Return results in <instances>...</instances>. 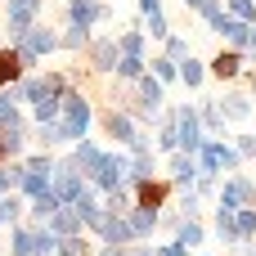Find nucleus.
I'll list each match as a JSON object with an SVG mask.
<instances>
[{
    "mask_svg": "<svg viewBox=\"0 0 256 256\" xmlns=\"http://www.w3.org/2000/svg\"><path fill=\"white\" fill-rule=\"evenodd\" d=\"M140 22H144V36H153V40H166V36H171V22H166V14H162V9L144 14Z\"/></svg>",
    "mask_w": 256,
    "mask_h": 256,
    "instance_id": "nucleus-38",
    "label": "nucleus"
},
{
    "mask_svg": "<svg viewBox=\"0 0 256 256\" xmlns=\"http://www.w3.org/2000/svg\"><path fill=\"white\" fill-rule=\"evenodd\" d=\"M68 22H76V27L112 22V4L108 0H68Z\"/></svg>",
    "mask_w": 256,
    "mask_h": 256,
    "instance_id": "nucleus-14",
    "label": "nucleus"
},
{
    "mask_svg": "<svg viewBox=\"0 0 256 256\" xmlns=\"http://www.w3.org/2000/svg\"><path fill=\"white\" fill-rule=\"evenodd\" d=\"M130 207H135V194H130V184H122V189L104 194V212H112V216H126Z\"/></svg>",
    "mask_w": 256,
    "mask_h": 256,
    "instance_id": "nucleus-35",
    "label": "nucleus"
},
{
    "mask_svg": "<svg viewBox=\"0 0 256 256\" xmlns=\"http://www.w3.org/2000/svg\"><path fill=\"white\" fill-rule=\"evenodd\" d=\"M104 248H135V238H130V225H126V216H112V212H104L99 216V225L90 230Z\"/></svg>",
    "mask_w": 256,
    "mask_h": 256,
    "instance_id": "nucleus-13",
    "label": "nucleus"
},
{
    "mask_svg": "<svg viewBox=\"0 0 256 256\" xmlns=\"http://www.w3.org/2000/svg\"><path fill=\"white\" fill-rule=\"evenodd\" d=\"M4 32H9V40L4 45H18L22 40V32L27 27H36L40 18H45V0H4Z\"/></svg>",
    "mask_w": 256,
    "mask_h": 256,
    "instance_id": "nucleus-5",
    "label": "nucleus"
},
{
    "mask_svg": "<svg viewBox=\"0 0 256 256\" xmlns=\"http://www.w3.org/2000/svg\"><path fill=\"white\" fill-rule=\"evenodd\" d=\"M248 50H256V22L248 27Z\"/></svg>",
    "mask_w": 256,
    "mask_h": 256,
    "instance_id": "nucleus-53",
    "label": "nucleus"
},
{
    "mask_svg": "<svg viewBox=\"0 0 256 256\" xmlns=\"http://www.w3.org/2000/svg\"><path fill=\"white\" fill-rule=\"evenodd\" d=\"M130 194H135V207L140 212H162V207H171V198H176V184L166 180V176H153V180H144V184H130Z\"/></svg>",
    "mask_w": 256,
    "mask_h": 256,
    "instance_id": "nucleus-9",
    "label": "nucleus"
},
{
    "mask_svg": "<svg viewBox=\"0 0 256 256\" xmlns=\"http://www.w3.org/2000/svg\"><path fill=\"white\" fill-rule=\"evenodd\" d=\"M99 256H135V248H104Z\"/></svg>",
    "mask_w": 256,
    "mask_h": 256,
    "instance_id": "nucleus-50",
    "label": "nucleus"
},
{
    "mask_svg": "<svg viewBox=\"0 0 256 256\" xmlns=\"http://www.w3.org/2000/svg\"><path fill=\"white\" fill-rule=\"evenodd\" d=\"M126 225H130V238L135 243H153V234H158V216L153 212H140V207L126 212Z\"/></svg>",
    "mask_w": 256,
    "mask_h": 256,
    "instance_id": "nucleus-21",
    "label": "nucleus"
},
{
    "mask_svg": "<svg viewBox=\"0 0 256 256\" xmlns=\"http://www.w3.org/2000/svg\"><path fill=\"white\" fill-rule=\"evenodd\" d=\"M117 54H130V58H148V36H144V22L135 18L126 32H117Z\"/></svg>",
    "mask_w": 256,
    "mask_h": 256,
    "instance_id": "nucleus-18",
    "label": "nucleus"
},
{
    "mask_svg": "<svg viewBox=\"0 0 256 256\" xmlns=\"http://www.w3.org/2000/svg\"><path fill=\"white\" fill-rule=\"evenodd\" d=\"M171 112H176V153H189V158H198V148H202V126H198V112H194V104H171Z\"/></svg>",
    "mask_w": 256,
    "mask_h": 256,
    "instance_id": "nucleus-6",
    "label": "nucleus"
},
{
    "mask_svg": "<svg viewBox=\"0 0 256 256\" xmlns=\"http://www.w3.org/2000/svg\"><path fill=\"white\" fill-rule=\"evenodd\" d=\"M171 243H180L184 252H194V248H202V243H207V225H202V220H180Z\"/></svg>",
    "mask_w": 256,
    "mask_h": 256,
    "instance_id": "nucleus-26",
    "label": "nucleus"
},
{
    "mask_svg": "<svg viewBox=\"0 0 256 256\" xmlns=\"http://www.w3.org/2000/svg\"><path fill=\"white\" fill-rule=\"evenodd\" d=\"M225 14L238 18V22H256V4L252 0H225Z\"/></svg>",
    "mask_w": 256,
    "mask_h": 256,
    "instance_id": "nucleus-44",
    "label": "nucleus"
},
{
    "mask_svg": "<svg viewBox=\"0 0 256 256\" xmlns=\"http://www.w3.org/2000/svg\"><path fill=\"white\" fill-rule=\"evenodd\" d=\"M216 207L220 212H243V207H256V180L248 171H234L216 184Z\"/></svg>",
    "mask_w": 256,
    "mask_h": 256,
    "instance_id": "nucleus-4",
    "label": "nucleus"
},
{
    "mask_svg": "<svg viewBox=\"0 0 256 256\" xmlns=\"http://www.w3.org/2000/svg\"><path fill=\"white\" fill-rule=\"evenodd\" d=\"M54 212H58V198H54V194H40V198H32V202H27V216H32L36 225H45Z\"/></svg>",
    "mask_w": 256,
    "mask_h": 256,
    "instance_id": "nucleus-36",
    "label": "nucleus"
},
{
    "mask_svg": "<svg viewBox=\"0 0 256 256\" xmlns=\"http://www.w3.org/2000/svg\"><path fill=\"white\" fill-rule=\"evenodd\" d=\"M9 256H32V225H14L9 230Z\"/></svg>",
    "mask_w": 256,
    "mask_h": 256,
    "instance_id": "nucleus-37",
    "label": "nucleus"
},
{
    "mask_svg": "<svg viewBox=\"0 0 256 256\" xmlns=\"http://www.w3.org/2000/svg\"><path fill=\"white\" fill-rule=\"evenodd\" d=\"M234 225H238V238H243V243H252V238H256V207L234 212Z\"/></svg>",
    "mask_w": 256,
    "mask_h": 256,
    "instance_id": "nucleus-40",
    "label": "nucleus"
},
{
    "mask_svg": "<svg viewBox=\"0 0 256 256\" xmlns=\"http://www.w3.org/2000/svg\"><path fill=\"white\" fill-rule=\"evenodd\" d=\"M248 72V54H238V50H220V54H212V63H207V76H216L220 86H234L238 76Z\"/></svg>",
    "mask_w": 256,
    "mask_h": 256,
    "instance_id": "nucleus-12",
    "label": "nucleus"
},
{
    "mask_svg": "<svg viewBox=\"0 0 256 256\" xmlns=\"http://www.w3.org/2000/svg\"><path fill=\"white\" fill-rule=\"evenodd\" d=\"M0 9H4V0H0Z\"/></svg>",
    "mask_w": 256,
    "mask_h": 256,
    "instance_id": "nucleus-56",
    "label": "nucleus"
},
{
    "mask_svg": "<svg viewBox=\"0 0 256 256\" xmlns=\"http://www.w3.org/2000/svg\"><path fill=\"white\" fill-rule=\"evenodd\" d=\"M248 27H252V22H238V18H225L216 36H225V45H230V50L248 54Z\"/></svg>",
    "mask_w": 256,
    "mask_h": 256,
    "instance_id": "nucleus-27",
    "label": "nucleus"
},
{
    "mask_svg": "<svg viewBox=\"0 0 256 256\" xmlns=\"http://www.w3.org/2000/svg\"><path fill=\"white\" fill-rule=\"evenodd\" d=\"M86 54V72H94V76H112V68H117V32L112 36H90V45L81 50Z\"/></svg>",
    "mask_w": 256,
    "mask_h": 256,
    "instance_id": "nucleus-8",
    "label": "nucleus"
},
{
    "mask_svg": "<svg viewBox=\"0 0 256 256\" xmlns=\"http://www.w3.org/2000/svg\"><path fill=\"white\" fill-rule=\"evenodd\" d=\"M22 166H27V171H45V176H50V171H54V153H22Z\"/></svg>",
    "mask_w": 256,
    "mask_h": 256,
    "instance_id": "nucleus-45",
    "label": "nucleus"
},
{
    "mask_svg": "<svg viewBox=\"0 0 256 256\" xmlns=\"http://www.w3.org/2000/svg\"><path fill=\"white\" fill-rule=\"evenodd\" d=\"M27 225H32V256H54L58 252V238L45 225H36V220H27Z\"/></svg>",
    "mask_w": 256,
    "mask_h": 256,
    "instance_id": "nucleus-33",
    "label": "nucleus"
},
{
    "mask_svg": "<svg viewBox=\"0 0 256 256\" xmlns=\"http://www.w3.org/2000/svg\"><path fill=\"white\" fill-rule=\"evenodd\" d=\"M27 153V126H0V166L18 162Z\"/></svg>",
    "mask_w": 256,
    "mask_h": 256,
    "instance_id": "nucleus-17",
    "label": "nucleus"
},
{
    "mask_svg": "<svg viewBox=\"0 0 256 256\" xmlns=\"http://www.w3.org/2000/svg\"><path fill=\"white\" fill-rule=\"evenodd\" d=\"M54 256H90V238L76 234V238H58V252Z\"/></svg>",
    "mask_w": 256,
    "mask_h": 256,
    "instance_id": "nucleus-42",
    "label": "nucleus"
},
{
    "mask_svg": "<svg viewBox=\"0 0 256 256\" xmlns=\"http://www.w3.org/2000/svg\"><path fill=\"white\" fill-rule=\"evenodd\" d=\"M94 117H99V126H104V135H108V140H112L117 148H130V144H135V135H140V126H135V122H130L126 112H117L112 104H104V108H99Z\"/></svg>",
    "mask_w": 256,
    "mask_h": 256,
    "instance_id": "nucleus-10",
    "label": "nucleus"
},
{
    "mask_svg": "<svg viewBox=\"0 0 256 256\" xmlns=\"http://www.w3.org/2000/svg\"><path fill=\"white\" fill-rule=\"evenodd\" d=\"M162 166H158V153H130V176H126V184H144V180H153Z\"/></svg>",
    "mask_w": 256,
    "mask_h": 256,
    "instance_id": "nucleus-25",
    "label": "nucleus"
},
{
    "mask_svg": "<svg viewBox=\"0 0 256 256\" xmlns=\"http://www.w3.org/2000/svg\"><path fill=\"white\" fill-rule=\"evenodd\" d=\"M36 144H40V153L58 148V144H63V135H58V122H45V126H36Z\"/></svg>",
    "mask_w": 256,
    "mask_h": 256,
    "instance_id": "nucleus-41",
    "label": "nucleus"
},
{
    "mask_svg": "<svg viewBox=\"0 0 256 256\" xmlns=\"http://www.w3.org/2000/svg\"><path fill=\"white\" fill-rule=\"evenodd\" d=\"M14 50H18L22 72H36V68H40V58H50V54L58 50V32H54V27H45V18H40L36 27H27V32H22V40H18Z\"/></svg>",
    "mask_w": 256,
    "mask_h": 256,
    "instance_id": "nucleus-2",
    "label": "nucleus"
},
{
    "mask_svg": "<svg viewBox=\"0 0 256 256\" xmlns=\"http://www.w3.org/2000/svg\"><path fill=\"white\" fill-rule=\"evenodd\" d=\"M220 4H225V0H220Z\"/></svg>",
    "mask_w": 256,
    "mask_h": 256,
    "instance_id": "nucleus-58",
    "label": "nucleus"
},
{
    "mask_svg": "<svg viewBox=\"0 0 256 256\" xmlns=\"http://www.w3.org/2000/svg\"><path fill=\"white\" fill-rule=\"evenodd\" d=\"M153 9H162V0H140V14H153Z\"/></svg>",
    "mask_w": 256,
    "mask_h": 256,
    "instance_id": "nucleus-51",
    "label": "nucleus"
},
{
    "mask_svg": "<svg viewBox=\"0 0 256 256\" xmlns=\"http://www.w3.org/2000/svg\"><path fill=\"white\" fill-rule=\"evenodd\" d=\"M171 207L184 216V220H202V198L194 194V189H176V198H171Z\"/></svg>",
    "mask_w": 256,
    "mask_h": 256,
    "instance_id": "nucleus-31",
    "label": "nucleus"
},
{
    "mask_svg": "<svg viewBox=\"0 0 256 256\" xmlns=\"http://www.w3.org/2000/svg\"><path fill=\"white\" fill-rule=\"evenodd\" d=\"M243 256H256V243H248V248H243Z\"/></svg>",
    "mask_w": 256,
    "mask_h": 256,
    "instance_id": "nucleus-54",
    "label": "nucleus"
},
{
    "mask_svg": "<svg viewBox=\"0 0 256 256\" xmlns=\"http://www.w3.org/2000/svg\"><path fill=\"white\" fill-rule=\"evenodd\" d=\"M27 72H22V63H18V50L14 45H0V90H9V86H18Z\"/></svg>",
    "mask_w": 256,
    "mask_h": 256,
    "instance_id": "nucleus-23",
    "label": "nucleus"
},
{
    "mask_svg": "<svg viewBox=\"0 0 256 256\" xmlns=\"http://www.w3.org/2000/svg\"><path fill=\"white\" fill-rule=\"evenodd\" d=\"M81 189H86V176L72 166V158H54V171H50V194L58 198V207H68Z\"/></svg>",
    "mask_w": 256,
    "mask_h": 256,
    "instance_id": "nucleus-7",
    "label": "nucleus"
},
{
    "mask_svg": "<svg viewBox=\"0 0 256 256\" xmlns=\"http://www.w3.org/2000/svg\"><path fill=\"white\" fill-rule=\"evenodd\" d=\"M176 68H180V81H184L189 90H202V81H207V63H202V58L189 54V58H180Z\"/></svg>",
    "mask_w": 256,
    "mask_h": 256,
    "instance_id": "nucleus-30",
    "label": "nucleus"
},
{
    "mask_svg": "<svg viewBox=\"0 0 256 256\" xmlns=\"http://www.w3.org/2000/svg\"><path fill=\"white\" fill-rule=\"evenodd\" d=\"M216 108H220V117H225V122H248V117L256 112V104H252V94H248V86H243V81L225 86V90L216 94Z\"/></svg>",
    "mask_w": 256,
    "mask_h": 256,
    "instance_id": "nucleus-11",
    "label": "nucleus"
},
{
    "mask_svg": "<svg viewBox=\"0 0 256 256\" xmlns=\"http://www.w3.org/2000/svg\"><path fill=\"white\" fill-rule=\"evenodd\" d=\"M162 54L180 63V58H189V54H194V45H189V36H176V32H171V36L162 40Z\"/></svg>",
    "mask_w": 256,
    "mask_h": 256,
    "instance_id": "nucleus-39",
    "label": "nucleus"
},
{
    "mask_svg": "<svg viewBox=\"0 0 256 256\" xmlns=\"http://www.w3.org/2000/svg\"><path fill=\"white\" fill-rule=\"evenodd\" d=\"M180 220H184V216H180L176 207H162V212H158V230H171V234H176V225H180Z\"/></svg>",
    "mask_w": 256,
    "mask_h": 256,
    "instance_id": "nucleus-47",
    "label": "nucleus"
},
{
    "mask_svg": "<svg viewBox=\"0 0 256 256\" xmlns=\"http://www.w3.org/2000/svg\"><path fill=\"white\" fill-rule=\"evenodd\" d=\"M45 230H50L54 238H76V234H86V230H81V216H76L72 207H58V212L45 220Z\"/></svg>",
    "mask_w": 256,
    "mask_h": 256,
    "instance_id": "nucleus-20",
    "label": "nucleus"
},
{
    "mask_svg": "<svg viewBox=\"0 0 256 256\" xmlns=\"http://www.w3.org/2000/svg\"><path fill=\"white\" fill-rule=\"evenodd\" d=\"M252 135H256V130H252ZM252 162H256V158H252Z\"/></svg>",
    "mask_w": 256,
    "mask_h": 256,
    "instance_id": "nucleus-57",
    "label": "nucleus"
},
{
    "mask_svg": "<svg viewBox=\"0 0 256 256\" xmlns=\"http://www.w3.org/2000/svg\"><path fill=\"white\" fill-rule=\"evenodd\" d=\"M212 230H216V238H220L225 248H238V243H243V238H238V225H234V212H220V207H216Z\"/></svg>",
    "mask_w": 256,
    "mask_h": 256,
    "instance_id": "nucleus-29",
    "label": "nucleus"
},
{
    "mask_svg": "<svg viewBox=\"0 0 256 256\" xmlns=\"http://www.w3.org/2000/svg\"><path fill=\"white\" fill-rule=\"evenodd\" d=\"M135 256H153V243H135Z\"/></svg>",
    "mask_w": 256,
    "mask_h": 256,
    "instance_id": "nucleus-52",
    "label": "nucleus"
},
{
    "mask_svg": "<svg viewBox=\"0 0 256 256\" xmlns=\"http://www.w3.org/2000/svg\"><path fill=\"white\" fill-rule=\"evenodd\" d=\"M194 112H198V126H202V135H207V140H230V122L220 117L216 99H198V104H194Z\"/></svg>",
    "mask_w": 256,
    "mask_h": 256,
    "instance_id": "nucleus-15",
    "label": "nucleus"
},
{
    "mask_svg": "<svg viewBox=\"0 0 256 256\" xmlns=\"http://www.w3.org/2000/svg\"><path fill=\"white\" fill-rule=\"evenodd\" d=\"M22 212H27V202H22L18 194H4V198H0V225H4V230L22 225Z\"/></svg>",
    "mask_w": 256,
    "mask_h": 256,
    "instance_id": "nucleus-32",
    "label": "nucleus"
},
{
    "mask_svg": "<svg viewBox=\"0 0 256 256\" xmlns=\"http://www.w3.org/2000/svg\"><path fill=\"white\" fill-rule=\"evenodd\" d=\"M32 122H36V126L58 122V99H40V104H32Z\"/></svg>",
    "mask_w": 256,
    "mask_h": 256,
    "instance_id": "nucleus-43",
    "label": "nucleus"
},
{
    "mask_svg": "<svg viewBox=\"0 0 256 256\" xmlns=\"http://www.w3.org/2000/svg\"><path fill=\"white\" fill-rule=\"evenodd\" d=\"M166 180H171L176 189H194V180H198V162H194L189 153H171V158H166Z\"/></svg>",
    "mask_w": 256,
    "mask_h": 256,
    "instance_id": "nucleus-16",
    "label": "nucleus"
},
{
    "mask_svg": "<svg viewBox=\"0 0 256 256\" xmlns=\"http://www.w3.org/2000/svg\"><path fill=\"white\" fill-rule=\"evenodd\" d=\"M180 4H184V9H189V14H198V18H202V22H207V27H212V32H220V22H225V18H230V14H225V4H220V0H180Z\"/></svg>",
    "mask_w": 256,
    "mask_h": 256,
    "instance_id": "nucleus-22",
    "label": "nucleus"
},
{
    "mask_svg": "<svg viewBox=\"0 0 256 256\" xmlns=\"http://www.w3.org/2000/svg\"><path fill=\"white\" fill-rule=\"evenodd\" d=\"M238 81H243V86H248V94H252V104H256V76H252V72H243V76H238Z\"/></svg>",
    "mask_w": 256,
    "mask_h": 256,
    "instance_id": "nucleus-49",
    "label": "nucleus"
},
{
    "mask_svg": "<svg viewBox=\"0 0 256 256\" xmlns=\"http://www.w3.org/2000/svg\"><path fill=\"white\" fill-rule=\"evenodd\" d=\"M86 45H90V27L63 22V32H58V50H68V54H81Z\"/></svg>",
    "mask_w": 256,
    "mask_h": 256,
    "instance_id": "nucleus-28",
    "label": "nucleus"
},
{
    "mask_svg": "<svg viewBox=\"0 0 256 256\" xmlns=\"http://www.w3.org/2000/svg\"><path fill=\"white\" fill-rule=\"evenodd\" d=\"M153 256H189L180 243H153Z\"/></svg>",
    "mask_w": 256,
    "mask_h": 256,
    "instance_id": "nucleus-48",
    "label": "nucleus"
},
{
    "mask_svg": "<svg viewBox=\"0 0 256 256\" xmlns=\"http://www.w3.org/2000/svg\"><path fill=\"white\" fill-rule=\"evenodd\" d=\"M68 158H72V166H76V171H81V176L90 180V171L99 166V158H104V148H99V144H94V140L86 135V140H76V144L68 148Z\"/></svg>",
    "mask_w": 256,
    "mask_h": 256,
    "instance_id": "nucleus-19",
    "label": "nucleus"
},
{
    "mask_svg": "<svg viewBox=\"0 0 256 256\" xmlns=\"http://www.w3.org/2000/svg\"><path fill=\"white\" fill-rule=\"evenodd\" d=\"M0 243H4V225H0Z\"/></svg>",
    "mask_w": 256,
    "mask_h": 256,
    "instance_id": "nucleus-55",
    "label": "nucleus"
},
{
    "mask_svg": "<svg viewBox=\"0 0 256 256\" xmlns=\"http://www.w3.org/2000/svg\"><path fill=\"white\" fill-rule=\"evenodd\" d=\"M90 126H94V104H90V94H86L81 86H72V90L58 99V135H63V144L86 140Z\"/></svg>",
    "mask_w": 256,
    "mask_h": 256,
    "instance_id": "nucleus-1",
    "label": "nucleus"
},
{
    "mask_svg": "<svg viewBox=\"0 0 256 256\" xmlns=\"http://www.w3.org/2000/svg\"><path fill=\"white\" fill-rule=\"evenodd\" d=\"M144 72H148V58H130V54H122L117 68H112V81H117V86H135Z\"/></svg>",
    "mask_w": 256,
    "mask_h": 256,
    "instance_id": "nucleus-24",
    "label": "nucleus"
},
{
    "mask_svg": "<svg viewBox=\"0 0 256 256\" xmlns=\"http://www.w3.org/2000/svg\"><path fill=\"white\" fill-rule=\"evenodd\" d=\"M230 144H234V153H238L243 162H252V158H256V135H234Z\"/></svg>",
    "mask_w": 256,
    "mask_h": 256,
    "instance_id": "nucleus-46",
    "label": "nucleus"
},
{
    "mask_svg": "<svg viewBox=\"0 0 256 256\" xmlns=\"http://www.w3.org/2000/svg\"><path fill=\"white\" fill-rule=\"evenodd\" d=\"M126 176H130V153H126V148H104L99 166L90 171V184H94L99 194H112V189L126 184Z\"/></svg>",
    "mask_w": 256,
    "mask_h": 256,
    "instance_id": "nucleus-3",
    "label": "nucleus"
},
{
    "mask_svg": "<svg viewBox=\"0 0 256 256\" xmlns=\"http://www.w3.org/2000/svg\"><path fill=\"white\" fill-rule=\"evenodd\" d=\"M148 76H158L162 86H171V81H180V68H176V58L153 54V58H148Z\"/></svg>",
    "mask_w": 256,
    "mask_h": 256,
    "instance_id": "nucleus-34",
    "label": "nucleus"
}]
</instances>
